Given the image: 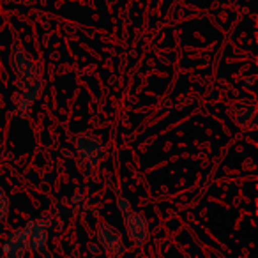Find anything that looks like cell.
<instances>
[{
    "instance_id": "6da1fadb",
    "label": "cell",
    "mask_w": 258,
    "mask_h": 258,
    "mask_svg": "<svg viewBox=\"0 0 258 258\" xmlns=\"http://www.w3.org/2000/svg\"><path fill=\"white\" fill-rule=\"evenodd\" d=\"M44 89V82L39 75L30 78H16V92L13 94V108L18 117H29L30 110L41 97Z\"/></svg>"
},
{
    "instance_id": "7a4b0ae2",
    "label": "cell",
    "mask_w": 258,
    "mask_h": 258,
    "mask_svg": "<svg viewBox=\"0 0 258 258\" xmlns=\"http://www.w3.org/2000/svg\"><path fill=\"white\" fill-rule=\"evenodd\" d=\"M115 202H117V207L122 214V219H124L125 230H127L129 239L133 240L137 246H142V244L147 242L149 239V221L137 212L131 204L125 200L124 197H120L118 193H115Z\"/></svg>"
},
{
    "instance_id": "3957f363",
    "label": "cell",
    "mask_w": 258,
    "mask_h": 258,
    "mask_svg": "<svg viewBox=\"0 0 258 258\" xmlns=\"http://www.w3.org/2000/svg\"><path fill=\"white\" fill-rule=\"evenodd\" d=\"M75 151L80 158V165L85 170V173H90V170L96 168L101 163L104 154L103 142L99 137L92 133H80L75 137Z\"/></svg>"
},
{
    "instance_id": "277c9868",
    "label": "cell",
    "mask_w": 258,
    "mask_h": 258,
    "mask_svg": "<svg viewBox=\"0 0 258 258\" xmlns=\"http://www.w3.org/2000/svg\"><path fill=\"white\" fill-rule=\"evenodd\" d=\"M97 240L99 246L104 249L108 258H122L125 253V244L122 240V235L115 226H111L110 223L101 221L97 225Z\"/></svg>"
},
{
    "instance_id": "5b68a950",
    "label": "cell",
    "mask_w": 258,
    "mask_h": 258,
    "mask_svg": "<svg viewBox=\"0 0 258 258\" xmlns=\"http://www.w3.org/2000/svg\"><path fill=\"white\" fill-rule=\"evenodd\" d=\"M48 228H50V219H48L46 216H41V218L32 219V221H29L25 226H23L30 251L44 253L46 242H48Z\"/></svg>"
},
{
    "instance_id": "8992f818",
    "label": "cell",
    "mask_w": 258,
    "mask_h": 258,
    "mask_svg": "<svg viewBox=\"0 0 258 258\" xmlns=\"http://www.w3.org/2000/svg\"><path fill=\"white\" fill-rule=\"evenodd\" d=\"M11 66H13V71H15L16 78H30V76L39 75V68H37L32 55L20 46L13 48Z\"/></svg>"
},
{
    "instance_id": "52a82bcc",
    "label": "cell",
    "mask_w": 258,
    "mask_h": 258,
    "mask_svg": "<svg viewBox=\"0 0 258 258\" xmlns=\"http://www.w3.org/2000/svg\"><path fill=\"white\" fill-rule=\"evenodd\" d=\"M29 251V242H27V235L23 228H16L6 235L4 246H2L4 258H25Z\"/></svg>"
},
{
    "instance_id": "ba28073f",
    "label": "cell",
    "mask_w": 258,
    "mask_h": 258,
    "mask_svg": "<svg viewBox=\"0 0 258 258\" xmlns=\"http://www.w3.org/2000/svg\"><path fill=\"white\" fill-rule=\"evenodd\" d=\"M235 124L239 125L244 131H254L258 124V117H256V108L254 106H246L242 110H239L233 117Z\"/></svg>"
},
{
    "instance_id": "9c48e42d",
    "label": "cell",
    "mask_w": 258,
    "mask_h": 258,
    "mask_svg": "<svg viewBox=\"0 0 258 258\" xmlns=\"http://www.w3.org/2000/svg\"><path fill=\"white\" fill-rule=\"evenodd\" d=\"M9 207H11V202H9V197L2 187H0V223L6 221L9 214Z\"/></svg>"
},
{
    "instance_id": "30bf717a",
    "label": "cell",
    "mask_w": 258,
    "mask_h": 258,
    "mask_svg": "<svg viewBox=\"0 0 258 258\" xmlns=\"http://www.w3.org/2000/svg\"><path fill=\"white\" fill-rule=\"evenodd\" d=\"M18 4H22V6H32V4H36V0H16Z\"/></svg>"
},
{
    "instance_id": "8fae6325",
    "label": "cell",
    "mask_w": 258,
    "mask_h": 258,
    "mask_svg": "<svg viewBox=\"0 0 258 258\" xmlns=\"http://www.w3.org/2000/svg\"><path fill=\"white\" fill-rule=\"evenodd\" d=\"M89 249H90V251H92V253H94V254H97V253H99V249H97V247H96V246H94V244H90V246H89Z\"/></svg>"
}]
</instances>
